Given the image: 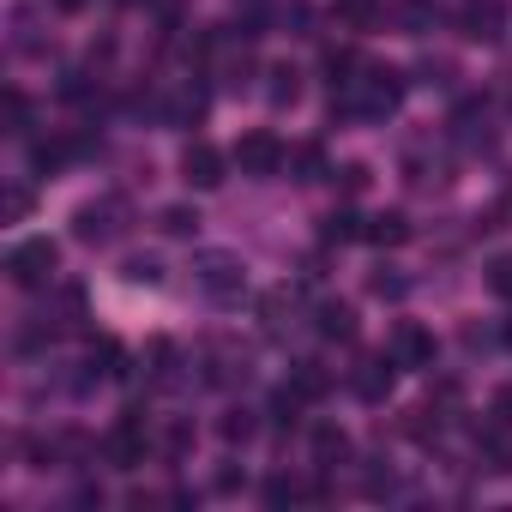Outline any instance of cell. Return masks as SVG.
Wrapping results in <instances>:
<instances>
[{
    "label": "cell",
    "mask_w": 512,
    "mask_h": 512,
    "mask_svg": "<svg viewBox=\"0 0 512 512\" xmlns=\"http://www.w3.org/2000/svg\"><path fill=\"white\" fill-rule=\"evenodd\" d=\"M121 278L157 290V284H163V260H157V253H127V260H121Z\"/></svg>",
    "instance_id": "15"
},
{
    "label": "cell",
    "mask_w": 512,
    "mask_h": 512,
    "mask_svg": "<svg viewBox=\"0 0 512 512\" xmlns=\"http://www.w3.org/2000/svg\"><path fill=\"white\" fill-rule=\"evenodd\" d=\"M253 428H260V422H253V410H223V422H217L223 440H253Z\"/></svg>",
    "instance_id": "21"
},
{
    "label": "cell",
    "mask_w": 512,
    "mask_h": 512,
    "mask_svg": "<svg viewBox=\"0 0 512 512\" xmlns=\"http://www.w3.org/2000/svg\"><path fill=\"white\" fill-rule=\"evenodd\" d=\"M284 163H290V151L278 145V133H241V139H235V169H241V175H253V181L278 175Z\"/></svg>",
    "instance_id": "5"
},
{
    "label": "cell",
    "mask_w": 512,
    "mask_h": 512,
    "mask_svg": "<svg viewBox=\"0 0 512 512\" xmlns=\"http://www.w3.org/2000/svg\"><path fill=\"white\" fill-rule=\"evenodd\" d=\"M332 175L344 181V193H362V187H368V169H362V163H344V169H332Z\"/></svg>",
    "instance_id": "26"
},
{
    "label": "cell",
    "mask_w": 512,
    "mask_h": 512,
    "mask_svg": "<svg viewBox=\"0 0 512 512\" xmlns=\"http://www.w3.org/2000/svg\"><path fill=\"white\" fill-rule=\"evenodd\" d=\"M157 223H163V235H193V223H199V217H193L187 205H169V211H163Z\"/></svg>",
    "instance_id": "25"
},
{
    "label": "cell",
    "mask_w": 512,
    "mask_h": 512,
    "mask_svg": "<svg viewBox=\"0 0 512 512\" xmlns=\"http://www.w3.org/2000/svg\"><path fill=\"white\" fill-rule=\"evenodd\" d=\"M386 356H392L398 368H428V362H434V338H428L422 326H410V320H404V326L392 332V344H386Z\"/></svg>",
    "instance_id": "8"
},
{
    "label": "cell",
    "mask_w": 512,
    "mask_h": 512,
    "mask_svg": "<svg viewBox=\"0 0 512 512\" xmlns=\"http://www.w3.org/2000/svg\"><path fill=\"white\" fill-rule=\"evenodd\" d=\"M314 326H320V338H338V344H350V338H356V308H350V302H320Z\"/></svg>",
    "instance_id": "10"
},
{
    "label": "cell",
    "mask_w": 512,
    "mask_h": 512,
    "mask_svg": "<svg viewBox=\"0 0 512 512\" xmlns=\"http://www.w3.org/2000/svg\"><path fill=\"white\" fill-rule=\"evenodd\" d=\"M49 7H55V13H85L91 0H49Z\"/></svg>",
    "instance_id": "31"
},
{
    "label": "cell",
    "mask_w": 512,
    "mask_h": 512,
    "mask_svg": "<svg viewBox=\"0 0 512 512\" xmlns=\"http://www.w3.org/2000/svg\"><path fill=\"white\" fill-rule=\"evenodd\" d=\"M320 235H326V247H350V241H362V235H368V217H356V211H332Z\"/></svg>",
    "instance_id": "13"
},
{
    "label": "cell",
    "mask_w": 512,
    "mask_h": 512,
    "mask_svg": "<svg viewBox=\"0 0 512 512\" xmlns=\"http://www.w3.org/2000/svg\"><path fill=\"white\" fill-rule=\"evenodd\" d=\"M464 37L500 43V7H470V13H464Z\"/></svg>",
    "instance_id": "17"
},
{
    "label": "cell",
    "mask_w": 512,
    "mask_h": 512,
    "mask_svg": "<svg viewBox=\"0 0 512 512\" xmlns=\"http://www.w3.org/2000/svg\"><path fill=\"white\" fill-rule=\"evenodd\" d=\"M374 296H392V302H398V296H404V278H386V272H380V278H374Z\"/></svg>",
    "instance_id": "28"
},
{
    "label": "cell",
    "mask_w": 512,
    "mask_h": 512,
    "mask_svg": "<svg viewBox=\"0 0 512 512\" xmlns=\"http://www.w3.org/2000/svg\"><path fill=\"white\" fill-rule=\"evenodd\" d=\"M266 79H272V91H266V97H272V109H290V103L302 97V73H296V67H272Z\"/></svg>",
    "instance_id": "18"
},
{
    "label": "cell",
    "mask_w": 512,
    "mask_h": 512,
    "mask_svg": "<svg viewBox=\"0 0 512 512\" xmlns=\"http://www.w3.org/2000/svg\"><path fill=\"white\" fill-rule=\"evenodd\" d=\"M127 199H115V193H103V199H91V205H79V217H73V235L85 241V247H109V241H121L127 235Z\"/></svg>",
    "instance_id": "3"
},
{
    "label": "cell",
    "mask_w": 512,
    "mask_h": 512,
    "mask_svg": "<svg viewBox=\"0 0 512 512\" xmlns=\"http://www.w3.org/2000/svg\"><path fill=\"white\" fill-rule=\"evenodd\" d=\"M488 290H494L500 302H512V253H500V260L488 266Z\"/></svg>",
    "instance_id": "24"
},
{
    "label": "cell",
    "mask_w": 512,
    "mask_h": 512,
    "mask_svg": "<svg viewBox=\"0 0 512 512\" xmlns=\"http://www.w3.org/2000/svg\"><path fill=\"white\" fill-rule=\"evenodd\" d=\"M55 260H61V247H55L49 235H25V241L7 253V278H13L19 290H43V284L55 278Z\"/></svg>",
    "instance_id": "4"
},
{
    "label": "cell",
    "mask_w": 512,
    "mask_h": 512,
    "mask_svg": "<svg viewBox=\"0 0 512 512\" xmlns=\"http://www.w3.org/2000/svg\"><path fill=\"white\" fill-rule=\"evenodd\" d=\"M193 284L211 296V302H241L247 296V266H241V253H229V247H199L193 253Z\"/></svg>",
    "instance_id": "2"
},
{
    "label": "cell",
    "mask_w": 512,
    "mask_h": 512,
    "mask_svg": "<svg viewBox=\"0 0 512 512\" xmlns=\"http://www.w3.org/2000/svg\"><path fill=\"white\" fill-rule=\"evenodd\" d=\"M181 175H187V187H199V193L223 187V151H211L205 139H193V145L181 151Z\"/></svg>",
    "instance_id": "7"
},
{
    "label": "cell",
    "mask_w": 512,
    "mask_h": 512,
    "mask_svg": "<svg viewBox=\"0 0 512 512\" xmlns=\"http://www.w3.org/2000/svg\"><path fill=\"white\" fill-rule=\"evenodd\" d=\"M31 211V187H7V217H25Z\"/></svg>",
    "instance_id": "27"
},
{
    "label": "cell",
    "mask_w": 512,
    "mask_h": 512,
    "mask_svg": "<svg viewBox=\"0 0 512 512\" xmlns=\"http://www.w3.org/2000/svg\"><path fill=\"white\" fill-rule=\"evenodd\" d=\"M103 458H109L115 470H139V464H145V422H139V416H121V422L109 428V440H103Z\"/></svg>",
    "instance_id": "6"
},
{
    "label": "cell",
    "mask_w": 512,
    "mask_h": 512,
    "mask_svg": "<svg viewBox=\"0 0 512 512\" xmlns=\"http://www.w3.org/2000/svg\"><path fill=\"white\" fill-rule=\"evenodd\" d=\"M362 241H374V247H404L410 241V217L404 211H380V217H368V235Z\"/></svg>",
    "instance_id": "11"
},
{
    "label": "cell",
    "mask_w": 512,
    "mask_h": 512,
    "mask_svg": "<svg viewBox=\"0 0 512 512\" xmlns=\"http://www.w3.org/2000/svg\"><path fill=\"white\" fill-rule=\"evenodd\" d=\"M458 145H464V151H488V145H494L488 115H482V109H464V115H458Z\"/></svg>",
    "instance_id": "16"
},
{
    "label": "cell",
    "mask_w": 512,
    "mask_h": 512,
    "mask_svg": "<svg viewBox=\"0 0 512 512\" xmlns=\"http://www.w3.org/2000/svg\"><path fill=\"white\" fill-rule=\"evenodd\" d=\"M0 109H7V133H25V121H31L25 91H7V97H0Z\"/></svg>",
    "instance_id": "23"
},
{
    "label": "cell",
    "mask_w": 512,
    "mask_h": 512,
    "mask_svg": "<svg viewBox=\"0 0 512 512\" xmlns=\"http://www.w3.org/2000/svg\"><path fill=\"white\" fill-rule=\"evenodd\" d=\"M494 416H500V422H512V386H506V392L494 398Z\"/></svg>",
    "instance_id": "30"
},
{
    "label": "cell",
    "mask_w": 512,
    "mask_h": 512,
    "mask_svg": "<svg viewBox=\"0 0 512 512\" xmlns=\"http://www.w3.org/2000/svg\"><path fill=\"white\" fill-rule=\"evenodd\" d=\"M241 488V470H217V494H235Z\"/></svg>",
    "instance_id": "29"
},
{
    "label": "cell",
    "mask_w": 512,
    "mask_h": 512,
    "mask_svg": "<svg viewBox=\"0 0 512 512\" xmlns=\"http://www.w3.org/2000/svg\"><path fill=\"white\" fill-rule=\"evenodd\" d=\"M392 374H398V362H392V356H368V362L350 374V386H356V398H362V404H386Z\"/></svg>",
    "instance_id": "9"
},
{
    "label": "cell",
    "mask_w": 512,
    "mask_h": 512,
    "mask_svg": "<svg viewBox=\"0 0 512 512\" xmlns=\"http://www.w3.org/2000/svg\"><path fill=\"white\" fill-rule=\"evenodd\" d=\"M398 103H404L398 67H362L356 79H344V97H338V109L356 121H386V115H398Z\"/></svg>",
    "instance_id": "1"
},
{
    "label": "cell",
    "mask_w": 512,
    "mask_h": 512,
    "mask_svg": "<svg viewBox=\"0 0 512 512\" xmlns=\"http://www.w3.org/2000/svg\"><path fill=\"white\" fill-rule=\"evenodd\" d=\"M260 314H266V332L278 338V332L290 326V314H296V302H290V290H272V296L260 302Z\"/></svg>",
    "instance_id": "20"
},
{
    "label": "cell",
    "mask_w": 512,
    "mask_h": 512,
    "mask_svg": "<svg viewBox=\"0 0 512 512\" xmlns=\"http://www.w3.org/2000/svg\"><path fill=\"white\" fill-rule=\"evenodd\" d=\"M290 169H296V181H320V175H326V157H320V145H302V151L290 157Z\"/></svg>",
    "instance_id": "22"
},
{
    "label": "cell",
    "mask_w": 512,
    "mask_h": 512,
    "mask_svg": "<svg viewBox=\"0 0 512 512\" xmlns=\"http://www.w3.org/2000/svg\"><path fill=\"white\" fill-rule=\"evenodd\" d=\"M127 7H139V0H127Z\"/></svg>",
    "instance_id": "32"
},
{
    "label": "cell",
    "mask_w": 512,
    "mask_h": 512,
    "mask_svg": "<svg viewBox=\"0 0 512 512\" xmlns=\"http://www.w3.org/2000/svg\"><path fill=\"white\" fill-rule=\"evenodd\" d=\"M73 151H79L73 139H49V145H37V151H31V163H37V175H55V169H61Z\"/></svg>",
    "instance_id": "19"
},
{
    "label": "cell",
    "mask_w": 512,
    "mask_h": 512,
    "mask_svg": "<svg viewBox=\"0 0 512 512\" xmlns=\"http://www.w3.org/2000/svg\"><path fill=\"white\" fill-rule=\"evenodd\" d=\"M290 386H296L308 404H320V398L332 392V374H326L320 362H296V368H290Z\"/></svg>",
    "instance_id": "14"
},
{
    "label": "cell",
    "mask_w": 512,
    "mask_h": 512,
    "mask_svg": "<svg viewBox=\"0 0 512 512\" xmlns=\"http://www.w3.org/2000/svg\"><path fill=\"white\" fill-rule=\"evenodd\" d=\"M350 458V434L344 428H314V464L320 470H338Z\"/></svg>",
    "instance_id": "12"
}]
</instances>
